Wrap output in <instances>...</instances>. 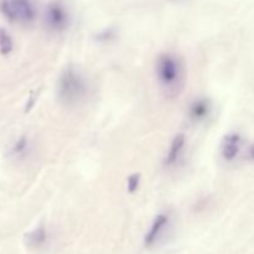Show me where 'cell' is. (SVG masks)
I'll use <instances>...</instances> for the list:
<instances>
[{"mask_svg":"<svg viewBox=\"0 0 254 254\" xmlns=\"http://www.w3.org/2000/svg\"><path fill=\"white\" fill-rule=\"evenodd\" d=\"M155 77L164 96L178 98L186 84V68L183 57L174 52H161L155 60Z\"/></svg>","mask_w":254,"mask_h":254,"instance_id":"obj_1","label":"cell"},{"mask_svg":"<svg viewBox=\"0 0 254 254\" xmlns=\"http://www.w3.org/2000/svg\"><path fill=\"white\" fill-rule=\"evenodd\" d=\"M87 78L76 67H66L60 73L56 83V97L64 107H77L88 96Z\"/></svg>","mask_w":254,"mask_h":254,"instance_id":"obj_2","label":"cell"},{"mask_svg":"<svg viewBox=\"0 0 254 254\" xmlns=\"http://www.w3.org/2000/svg\"><path fill=\"white\" fill-rule=\"evenodd\" d=\"M0 14L11 24L31 25L37 17L35 0H0Z\"/></svg>","mask_w":254,"mask_h":254,"instance_id":"obj_3","label":"cell"},{"mask_svg":"<svg viewBox=\"0 0 254 254\" xmlns=\"http://www.w3.org/2000/svg\"><path fill=\"white\" fill-rule=\"evenodd\" d=\"M69 21L71 16L64 2L52 0L46 5L44 10V25L49 31L61 34L68 29Z\"/></svg>","mask_w":254,"mask_h":254,"instance_id":"obj_4","label":"cell"},{"mask_svg":"<svg viewBox=\"0 0 254 254\" xmlns=\"http://www.w3.org/2000/svg\"><path fill=\"white\" fill-rule=\"evenodd\" d=\"M243 136L238 131H230L222 138L220 144V155L226 163L237 160L242 151Z\"/></svg>","mask_w":254,"mask_h":254,"instance_id":"obj_5","label":"cell"},{"mask_svg":"<svg viewBox=\"0 0 254 254\" xmlns=\"http://www.w3.org/2000/svg\"><path fill=\"white\" fill-rule=\"evenodd\" d=\"M170 226V215L168 212H160L154 217L145 237H144V245L145 247H153L165 233L168 227Z\"/></svg>","mask_w":254,"mask_h":254,"instance_id":"obj_6","label":"cell"},{"mask_svg":"<svg viewBox=\"0 0 254 254\" xmlns=\"http://www.w3.org/2000/svg\"><path fill=\"white\" fill-rule=\"evenodd\" d=\"M186 145H188V139L184 133H178L171 140L170 146H169L168 151H166L165 156H164V166L165 168H173L183 158L184 153H185Z\"/></svg>","mask_w":254,"mask_h":254,"instance_id":"obj_7","label":"cell"},{"mask_svg":"<svg viewBox=\"0 0 254 254\" xmlns=\"http://www.w3.org/2000/svg\"><path fill=\"white\" fill-rule=\"evenodd\" d=\"M212 112V103L208 98H195L188 107V117L192 123H201L210 117Z\"/></svg>","mask_w":254,"mask_h":254,"instance_id":"obj_8","label":"cell"},{"mask_svg":"<svg viewBox=\"0 0 254 254\" xmlns=\"http://www.w3.org/2000/svg\"><path fill=\"white\" fill-rule=\"evenodd\" d=\"M25 241H26L27 246L31 248H40L46 243L47 241V230L45 225H39L35 227L34 230L30 231L26 236H25Z\"/></svg>","mask_w":254,"mask_h":254,"instance_id":"obj_9","label":"cell"},{"mask_svg":"<svg viewBox=\"0 0 254 254\" xmlns=\"http://www.w3.org/2000/svg\"><path fill=\"white\" fill-rule=\"evenodd\" d=\"M30 149V140L26 135L20 136L16 139L14 144H12L11 149H10V155L14 158H24L27 154Z\"/></svg>","mask_w":254,"mask_h":254,"instance_id":"obj_10","label":"cell"},{"mask_svg":"<svg viewBox=\"0 0 254 254\" xmlns=\"http://www.w3.org/2000/svg\"><path fill=\"white\" fill-rule=\"evenodd\" d=\"M14 50V41L9 32L0 27V55L9 56Z\"/></svg>","mask_w":254,"mask_h":254,"instance_id":"obj_11","label":"cell"},{"mask_svg":"<svg viewBox=\"0 0 254 254\" xmlns=\"http://www.w3.org/2000/svg\"><path fill=\"white\" fill-rule=\"evenodd\" d=\"M117 37V31L114 27H106V29L101 30L94 35V40L99 44H107V42L113 41Z\"/></svg>","mask_w":254,"mask_h":254,"instance_id":"obj_12","label":"cell"},{"mask_svg":"<svg viewBox=\"0 0 254 254\" xmlns=\"http://www.w3.org/2000/svg\"><path fill=\"white\" fill-rule=\"evenodd\" d=\"M140 181L141 176L139 173H134L129 175L128 179H127V191L129 193H135L140 188Z\"/></svg>","mask_w":254,"mask_h":254,"instance_id":"obj_13","label":"cell"},{"mask_svg":"<svg viewBox=\"0 0 254 254\" xmlns=\"http://www.w3.org/2000/svg\"><path fill=\"white\" fill-rule=\"evenodd\" d=\"M247 156L251 161H254V141L248 146V151H247Z\"/></svg>","mask_w":254,"mask_h":254,"instance_id":"obj_14","label":"cell"},{"mask_svg":"<svg viewBox=\"0 0 254 254\" xmlns=\"http://www.w3.org/2000/svg\"><path fill=\"white\" fill-rule=\"evenodd\" d=\"M173 1H179V0H173Z\"/></svg>","mask_w":254,"mask_h":254,"instance_id":"obj_15","label":"cell"}]
</instances>
